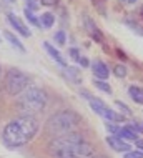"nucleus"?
Listing matches in <instances>:
<instances>
[{
    "label": "nucleus",
    "mask_w": 143,
    "mask_h": 158,
    "mask_svg": "<svg viewBox=\"0 0 143 158\" xmlns=\"http://www.w3.org/2000/svg\"><path fill=\"white\" fill-rule=\"evenodd\" d=\"M50 158H95V148L80 133H70L52 138L47 147Z\"/></svg>",
    "instance_id": "nucleus-1"
},
{
    "label": "nucleus",
    "mask_w": 143,
    "mask_h": 158,
    "mask_svg": "<svg viewBox=\"0 0 143 158\" xmlns=\"http://www.w3.org/2000/svg\"><path fill=\"white\" fill-rule=\"evenodd\" d=\"M38 120L33 115H22L10 120L3 127L2 140L8 148H19L27 145L38 133Z\"/></svg>",
    "instance_id": "nucleus-2"
},
{
    "label": "nucleus",
    "mask_w": 143,
    "mask_h": 158,
    "mask_svg": "<svg viewBox=\"0 0 143 158\" xmlns=\"http://www.w3.org/2000/svg\"><path fill=\"white\" fill-rule=\"evenodd\" d=\"M82 125V117L73 110H60V112L53 113L45 123V133L58 138V136H65L75 133Z\"/></svg>",
    "instance_id": "nucleus-3"
},
{
    "label": "nucleus",
    "mask_w": 143,
    "mask_h": 158,
    "mask_svg": "<svg viewBox=\"0 0 143 158\" xmlns=\"http://www.w3.org/2000/svg\"><path fill=\"white\" fill-rule=\"evenodd\" d=\"M47 106V95L42 88L38 87H28L23 93L19 95L17 100V108L22 115H35L42 112Z\"/></svg>",
    "instance_id": "nucleus-4"
},
{
    "label": "nucleus",
    "mask_w": 143,
    "mask_h": 158,
    "mask_svg": "<svg viewBox=\"0 0 143 158\" xmlns=\"http://www.w3.org/2000/svg\"><path fill=\"white\" fill-rule=\"evenodd\" d=\"M30 87V78L20 68H8L5 73V90L10 95H20Z\"/></svg>",
    "instance_id": "nucleus-5"
},
{
    "label": "nucleus",
    "mask_w": 143,
    "mask_h": 158,
    "mask_svg": "<svg viewBox=\"0 0 143 158\" xmlns=\"http://www.w3.org/2000/svg\"><path fill=\"white\" fill-rule=\"evenodd\" d=\"M82 95H83L86 100H88V103L90 106H92V110L95 113H98V115H102L103 118H107L108 122H113V123H118V122H123V115H120V113H116L113 112L111 108H108V105H105L103 102L100 100V98H95L93 95H90V93H86V90H82L80 92Z\"/></svg>",
    "instance_id": "nucleus-6"
},
{
    "label": "nucleus",
    "mask_w": 143,
    "mask_h": 158,
    "mask_svg": "<svg viewBox=\"0 0 143 158\" xmlns=\"http://www.w3.org/2000/svg\"><path fill=\"white\" fill-rule=\"evenodd\" d=\"M7 20H8V23H10L12 27L15 28V32H19L22 37H30V35H32L30 28H28L23 22H22V20H20L15 14H12V12H10V14H7Z\"/></svg>",
    "instance_id": "nucleus-7"
},
{
    "label": "nucleus",
    "mask_w": 143,
    "mask_h": 158,
    "mask_svg": "<svg viewBox=\"0 0 143 158\" xmlns=\"http://www.w3.org/2000/svg\"><path fill=\"white\" fill-rule=\"evenodd\" d=\"M107 143H108V147H110L111 150H115V152H120V153L130 152L128 142H127V140H123V138H120V136H115V135L107 136Z\"/></svg>",
    "instance_id": "nucleus-8"
},
{
    "label": "nucleus",
    "mask_w": 143,
    "mask_h": 158,
    "mask_svg": "<svg viewBox=\"0 0 143 158\" xmlns=\"http://www.w3.org/2000/svg\"><path fill=\"white\" fill-rule=\"evenodd\" d=\"M92 70H93V75L97 77L98 80H108V75H110V70H108V65L105 62H102V60H97L92 65Z\"/></svg>",
    "instance_id": "nucleus-9"
},
{
    "label": "nucleus",
    "mask_w": 143,
    "mask_h": 158,
    "mask_svg": "<svg viewBox=\"0 0 143 158\" xmlns=\"http://www.w3.org/2000/svg\"><path fill=\"white\" fill-rule=\"evenodd\" d=\"M43 48H45V52L50 55L52 60H55L62 68L67 67V62H65V58L62 57V55H60V52H58V50L55 48V47L52 45V44H48V42H43Z\"/></svg>",
    "instance_id": "nucleus-10"
},
{
    "label": "nucleus",
    "mask_w": 143,
    "mask_h": 158,
    "mask_svg": "<svg viewBox=\"0 0 143 158\" xmlns=\"http://www.w3.org/2000/svg\"><path fill=\"white\" fill-rule=\"evenodd\" d=\"M85 30L90 33V37H93V40H97V42H102V32L98 30V27L93 23V20L92 19H88V17H85Z\"/></svg>",
    "instance_id": "nucleus-11"
},
{
    "label": "nucleus",
    "mask_w": 143,
    "mask_h": 158,
    "mask_svg": "<svg viewBox=\"0 0 143 158\" xmlns=\"http://www.w3.org/2000/svg\"><path fill=\"white\" fill-rule=\"evenodd\" d=\"M3 37H5V40H7V42H8V44H10L12 47H14L15 50H19V52H22V53L25 52V47H23V44H22V42L19 40V38H17L15 33H12V32L5 30V32H3Z\"/></svg>",
    "instance_id": "nucleus-12"
},
{
    "label": "nucleus",
    "mask_w": 143,
    "mask_h": 158,
    "mask_svg": "<svg viewBox=\"0 0 143 158\" xmlns=\"http://www.w3.org/2000/svg\"><path fill=\"white\" fill-rule=\"evenodd\" d=\"M63 75L67 77V80H70V82H73V83H80V82H82V75H80L78 68L65 67V68H63Z\"/></svg>",
    "instance_id": "nucleus-13"
},
{
    "label": "nucleus",
    "mask_w": 143,
    "mask_h": 158,
    "mask_svg": "<svg viewBox=\"0 0 143 158\" xmlns=\"http://www.w3.org/2000/svg\"><path fill=\"white\" fill-rule=\"evenodd\" d=\"M120 138H123V140H138V133L135 131V128L132 127V123L130 125H125V127H122V130H120Z\"/></svg>",
    "instance_id": "nucleus-14"
},
{
    "label": "nucleus",
    "mask_w": 143,
    "mask_h": 158,
    "mask_svg": "<svg viewBox=\"0 0 143 158\" xmlns=\"http://www.w3.org/2000/svg\"><path fill=\"white\" fill-rule=\"evenodd\" d=\"M128 93H130V97H132L133 102H137V103H143V88L132 85V87L128 88Z\"/></svg>",
    "instance_id": "nucleus-15"
},
{
    "label": "nucleus",
    "mask_w": 143,
    "mask_h": 158,
    "mask_svg": "<svg viewBox=\"0 0 143 158\" xmlns=\"http://www.w3.org/2000/svg\"><path fill=\"white\" fill-rule=\"evenodd\" d=\"M53 23H55V17L52 15L50 12H45V14H42V17H40V27H43V28H50Z\"/></svg>",
    "instance_id": "nucleus-16"
},
{
    "label": "nucleus",
    "mask_w": 143,
    "mask_h": 158,
    "mask_svg": "<svg viewBox=\"0 0 143 158\" xmlns=\"http://www.w3.org/2000/svg\"><path fill=\"white\" fill-rule=\"evenodd\" d=\"M25 17H27V20L32 25H37V27H40V19H37L35 15H33V10H30V8L25 7Z\"/></svg>",
    "instance_id": "nucleus-17"
},
{
    "label": "nucleus",
    "mask_w": 143,
    "mask_h": 158,
    "mask_svg": "<svg viewBox=\"0 0 143 158\" xmlns=\"http://www.w3.org/2000/svg\"><path fill=\"white\" fill-rule=\"evenodd\" d=\"M93 85L98 88V90H102L105 93H111V87L107 82H103V80H97V82H93Z\"/></svg>",
    "instance_id": "nucleus-18"
},
{
    "label": "nucleus",
    "mask_w": 143,
    "mask_h": 158,
    "mask_svg": "<svg viewBox=\"0 0 143 158\" xmlns=\"http://www.w3.org/2000/svg\"><path fill=\"white\" fill-rule=\"evenodd\" d=\"M113 73L118 77V78H123V77H127V67L125 65H115Z\"/></svg>",
    "instance_id": "nucleus-19"
},
{
    "label": "nucleus",
    "mask_w": 143,
    "mask_h": 158,
    "mask_svg": "<svg viewBox=\"0 0 143 158\" xmlns=\"http://www.w3.org/2000/svg\"><path fill=\"white\" fill-rule=\"evenodd\" d=\"M107 130L110 131L111 135L118 136V135H120V130H122V127H118V125H113V123H107Z\"/></svg>",
    "instance_id": "nucleus-20"
},
{
    "label": "nucleus",
    "mask_w": 143,
    "mask_h": 158,
    "mask_svg": "<svg viewBox=\"0 0 143 158\" xmlns=\"http://www.w3.org/2000/svg\"><path fill=\"white\" fill-rule=\"evenodd\" d=\"M55 42H57V44L58 45H63L65 44V38H67V35H65V32H62V30H60V32H57V33H55Z\"/></svg>",
    "instance_id": "nucleus-21"
},
{
    "label": "nucleus",
    "mask_w": 143,
    "mask_h": 158,
    "mask_svg": "<svg viewBox=\"0 0 143 158\" xmlns=\"http://www.w3.org/2000/svg\"><path fill=\"white\" fill-rule=\"evenodd\" d=\"M125 158H143V152L140 150H133V152H127V155H125Z\"/></svg>",
    "instance_id": "nucleus-22"
},
{
    "label": "nucleus",
    "mask_w": 143,
    "mask_h": 158,
    "mask_svg": "<svg viewBox=\"0 0 143 158\" xmlns=\"http://www.w3.org/2000/svg\"><path fill=\"white\" fill-rule=\"evenodd\" d=\"M68 53H70V57H72L75 62H78L80 58H82V55L78 53V50H77V48H70V50H68Z\"/></svg>",
    "instance_id": "nucleus-23"
},
{
    "label": "nucleus",
    "mask_w": 143,
    "mask_h": 158,
    "mask_svg": "<svg viewBox=\"0 0 143 158\" xmlns=\"http://www.w3.org/2000/svg\"><path fill=\"white\" fill-rule=\"evenodd\" d=\"M40 3L45 7H55L58 3V0H40Z\"/></svg>",
    "instance_id": "nucleus-24"
},
{
    "label": "nucleus",
    "mask_w": 143,
    "mask_h": 158,
    "mask_svg": "<svg viewBox=\"0 0 143 158\" xmlns=\"http://www.w3.org/2000/svg\"><path fill=\"white\" fill-rule=\"evenodd\" d=\"M38 2H40V0H27V8H30V10H35L37 5H38Z\"/></svg>",
    "instance_id": "nucleus-25"
},
{
    "label": "nucleus",
    "mask_w": 143,
    "mask_h": 158,
    "mask_svg": "<svg viewBox=\"0 0 143 158\" xmlns=\"http://www.w3.org/2000/svg\"><path fill=\"white\" fill-rule=\"evenodd\" d=\"M132 127L135 128V131H137V133H143V123H138V122H135V123H132Z\"/></svg>",
    "instance_id": "nucleus-26"
},
{
    "label": "nucleus",
    "mask_w": 143,
    "mask_h": 158,
    "mask_svg": "<svg viewBox=\"0 0 143 158\" xmlns=\"http://www.w3.org/2000/svg\"><path fill=\"white\" fill-rule=\"evenodd\" d=\"M116 105H118V108H120V110H123V112L127 113V115H130V113H132V112H130V108H127V105H125V103H122V102H116Z\"/></svg>",
    "instance_id": "nucleus-27"
},
{
    "label": "nucleus",
    "mask_w": 143,
    "mask_h": 158,
    "mask_svg": "<svg viewBox=\"0 0 143 158\" xmlns=\"http://www.w3.org/2000/svg\"><path fill=\"white\" fill-rule=\"evenodd\" d=\"M77 63H80L82 67H88V63H90V62H88V58H86V57H82Z\"/></svg>",
    "instance_id": "nucleus-28"
},
{
    "label": "nucleus",
    "mask_w": 143,
    "mask_h": 158,
    "mask_svg": "<svg viewBox=\"0 0 143 158\" xmlns=\"http://www.w3.org/2000/svg\"><path fill=\"white\" fill-rule=\"evenodd\" d=\"M105 2H107V0H93V3H95L98 8H100L102 12H103V3H105Z\"/></svg>",
    "instance_id": "nucleus-29"
},
{
    "label": "nucleus",
    "mask_w": 143,
    "mask_h": 158,
    "mask_svg": "<svg viewBox=\"0 0 143 158\" xmlns=\"http://www.w3.org/2000/svg\"><path fill=\"white\" fill-rule=\"evenodd\" d=\"M137 147H138V150H140V152H143V140H140V138L137 140Z\"/></svg>",
    "instance_id": "nucleus-30"
},
{
    "label": "nucleus",
    "mask_w": 143,
    "mask_h": 158,
    "mask_svg": "<svg viewBox=\"0 0 143 158\" xmlns=\"http://www.w3.org/2000/svg\"><path fill=\"white\" fill-rule=\"evenodd\" d=\"M128 3H137V0H127Z\"/></svg>",
    "instance_id": "nucleus-31"
},
{
    "label": "nucleus",
    "mask_w": 143,
    "mask_h": 158,
    "mask_svg": "<svg viewBox=\"0 0 143 158\" xmlns=\"http://www.w3.org/2000/svg\"><path fill=\"white\" fill-rule=\"evenodd\" d=\"M8 2H10V3H14V2H15V0H8Z\"/></svg>",
    "instance_id": "nucleus-32"
},
{
    "label": "nucleus",
    "mask_w": 143,
    "mask_h": 158,
    "mask_svg": "<svg viewBox=\"0 0 143 158\" xmlns=\"http://www.w3.org/2000/svg\"><path fill=\"white\" fill-rule=\"evenodd\" d=\"M120 2H127V0H120Z\"/></svg>",
    "instance_id": "nucleus-33"
},
{
    "label": "nucleus",
    "mask_w": 143,
    "mask_h": 158,
    "mask_svg": "<svg viewBox=\"0 0 143 158\" xmlns=\"http://www.w3.org/2000/svg\"><path fill=\"white\" fill-rule=\"evenodd\" d=\"M0 73H2V72H0Z\"/></svg>",
    "instance_id": "nucleus-34"
}]
</instances>
